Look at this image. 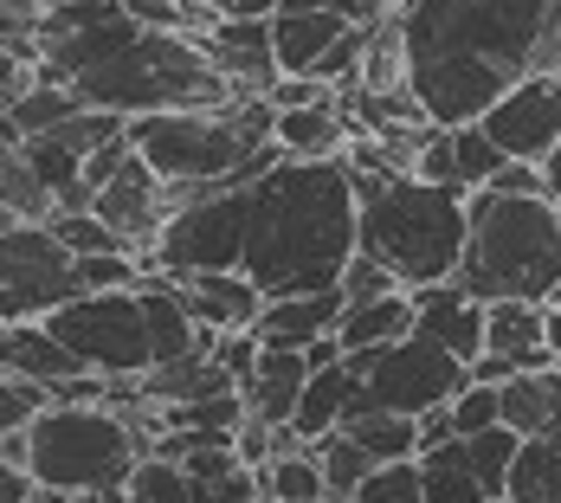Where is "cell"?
Here are the masks:
<instances>
[{"instance_id":"cell-1","label":"cell","mask_w":561,"mask_h":503,"mask_svg":"<svg viewBox=\"0 0 561 503\" xmlns=\"http://www.w3.org/2000/svg\"><path fill=\"white\" fill-rule=\"evenodd\" d=\"M400 26L413 98L439 129L484 123L523 78L561 65V0H413Z\"/></svg>"},{"instance_id":"cell-2","label":"cell","mask_w":561,"mask_h":503,"mask_svg":"<svg viewBox=\"0 0 561 503\" xmlns=\"http://www.w3.org/2000/svg\"><path fill=\"white\" fill-rule=\"evenodd\" d=\"M362 252V181L348 162L284 156L252 181L245 272L265 297L336 290Z\"/></svg>"},{"instance_id":"cell-3","label":"cell","mask_w":561,"mask_h":503,"mask_svg":"<svg viewBox=\"0 0 561 503\" xmlns=\"http://www.w3.org/2000/svg\"><path fill=\"white\" fill-rule=\"evenodd\" d=\"M362 181V252H375L407 290L451 284L471 245V194L420 181L413 168L355 174Z\"/></svg>"},{"instance_id":"cell-4","label":"cell","mask_w":561,"mask_h":503,"mask_svg":"<svg viewBox=\"0 0 561 503\" xmlns=\"http://www.w3.org/2000/svg\"><path fill=\"white\" fill-rule=\"evenodd\" d=\"M458 284L484 304L523 297V304H549L561 284V201L556 194H497L478 187L471 194V245Z\"/></svg>"},{"instance_id":"cell-5","label":"cell","mask_w":561,"mask_h":503,"mask_svg":"<svg viewBox=\"0 0 561 503\" xmlns=\"http://www.w3.org/2000/svg\"><path fill=\"white\" fill-rule=\"evenodd\" d=\"M26 439H33L26 471L46 484V498H84V491H123L129 471L156 451V426L104 400H58L26 426Z\"/></svg>"},{"instance_id":"cell-6","label":"cell","mask_w":561,"mask_h":503,"mask_svg":"<svg viewBox=\"0 0 561 503\" xmlns=\"http://www.w3.org/2000/svg\"><path fill=\"white\" fill-rule=\"evenodd\" d=\"M245 232H252V187H207L174 207V220L142 252V265L174 284L207 272H245Z\"/></svg>"},{"instance_id":"cell-7","label":"cell","mask_w":561,"mask_h":503,"mask_svg":"<svg viewBox=\"0 0 561 503\" xmlns=\"http://www.w3.org/2000/svg\"><path fill=\"white\" fill-rule=\"evenodd\" d=\"M348 362L362 375V393H355L348 420L355 413H426V407H451L471 388V362H458L446 342H433L426 330L400 335V342L375 348V355H348Z\"/></svg>"},{"instance_id":"cell-8","label":"cell","mask_w":561,"mask_h":503,"mask_svg":"<svg viewBox=\"0 0 561 503\" xmlns=\"http://www.w3.org/2000/svg\"><path fill=\"white\" fill-rule=\"evenodd\" d=\"M46 330L91 368L111 381H142L156 368V342H149V317H142V290H84L71 304H58L53 317H39Z\"/></svg>"},{"instance_id":"cell-9","label":"cell","mask_w":561,"mask_h":503,"mask_svg":"<svg viewBox=\"0 0 561 503\" xmlns=\"http://www.w3.org/2000/svg\"><path fill=\"white\" fill-rule=\"evenodd\" d=\"M71 297H84V272H78V252L53 232V220H7V239H0V317L7 323H39Z\"/></svg>"},{"instance_id":"cell-10","label":"cell","mask_w":561,"mask_h":503,"mask_svg":"<svg viewBox=\"0 0 561 503\" xmlns=\"http://www.w3.org/2000/svg\"><path fill=\"white\" fill-rule=\"evenodd\" d=\"M484 129L497 136V149L510 162H549L561 149V71L523 78L510 98H497V111L484 116Z\"/></svg>"},{"instance_id":"cell-11","label":"cell","mask_w":561,"mask_h":503,"mask_svg":"<svg viewBox=\"0 0 561 503\" xmlns=\"http://www.w3.org/2000/svg\"><path fill=\"white\" fill-rule=\"evenodd\" d=\"M413 304H420V330L433 335V342H446L458 362H478L484 355V335H491V304L484 297H471L465 284H426V290H413Z\"/></svg>"},{"instance_id":"cell-12","label":"cell","mask_w":561,"mask_h":503,"mask_svg":"<svg viewBox=\"0 0 561 503\" xmlns=\"http://www.w3.org/2000/svg\"><path fill=\"white\" fill-rule=\"evenodd\" d=\"M272 142H278L284 156H297V162H342V156L355 149V123L342 111V98L330 91V98H317V104L278 111Z\"/></svg>"},{"instance_id":"cell-13","label":"cell","mask_w":561,"mask_h":503,"mask_svg":"<svg viewBox=\"0 0 561 503\" xmlns=\"http://www.w3.org/2000/svg\"><path fill=\"white\" fill-rule=\"evenodd\" d=\"M342 310H348V297L342 290H310V297H265V310H259V342L265 348H310V342H323V335H336Z\"/></svg>"},{"instance_id":"cell-14","label":"cell","mask_w":561,"mask_h":503,"mask_svg":"<svg viewBox=\"0 0 561 503\" xmlns=\"http://www.w3.org/2000/svg\"><path fill=\"white\" fill-rule=\"evenodd\" d=\"M181 304L201 330H252L259 310H265V290L252 284V272H207V278H187L181 284Z\"/></svg>"},{"instance_id":"cell-15","label":"cell","mask_w":561,"mask_h":503,"mask_svg":"<svg viewBox=\"0 0 561 503\" xmlns=\"http://www.w3.org/2000/svg\"><path fill=\"white\" fill-rule=\"evenodd\" d=\"M310 355L304 348H259V362H252V375L239 381L245 393V407L259 413V420H272V426H290L297 420V400L310 388Z\"/></svg>"},{"instance_id":"cell-16","label":"cell","mask_w":561,"mask_h":503,"mask_svg":"<svg viewBox=\"0 0 561 503\" xmlns=\"http://www.w3.org/2000/svg\"><path fill=\"white\" fill-rule=\"evenodd\" d=\"M491 355H510L523 375L529 368H556V348H549V304H523V297H497L491 304V335H484Z\"/></svg>"},{"instance_id":"cell-17","label":"cell","mask_w":561,"mask_h":503,"mask_svg":"<svg viewBox=\"0 0 561 503\" xmlns=\"http://www.w3.org/2000/svg\"><path fill=\"white\" fill-rule=\"evenodd\" d=\"M420 330V304H413V290H388V297H368V304H348L336 323V342L342 355H375V348H388L400 335Z\"/></svg>"},{"instance_id":"cell-18","label":"cell","mask_w":561,"mask_h":503,"mask_svg":"<svg viewBox=\"0 0 561 503\" xmlns=\"http://www.w3.org/2000/svg\"><path fill=\"white\" fill-rule=\"evenodd\" d=\"M348 26H355L348 13H290V7H278V13H272V39H278V71H284V78H317L323 53L336 46Z\"/></svg>"},{"instance_id":"cell-19","label":"cell","mask_w":561,"mask_h":503,"mask_svg":"<svg viewBox=\"0 0 561 503\" xmlns=\"http://www.w3.org/2000/svg\"><path fill=\"white\" fill-rule=\"evenodd\" d=\"M0 368H20V375L46 381L53 393L65 388V381H78V375H91L46 323H7V330H0Z\"/></svg>"},{"instance_id":"cell-20","label":"cell","mask_w":561,"mask_h":503,"mask_svg":"<svg viewBox=\"0 0 561 503\" xmlns=\"http://www.w3.org/2000/svg\"><path fill=\"white\" fill-rule=\"evenodd\" d=\"M355 393H362V375H355V362L342 355V362H330V368H317L310 375V388H304V400H297V433L317 446V439H330V433H342V420H348V407H355Z\"/></svg>"},{"instance_id":"cell-21","label":"cell","mask_w":561,"mask_h":503,"mask_svg":"<svg viewBox=\"0 0 561 503\" xmlns=\"http://www.w3.org/2000/svg\"><path fill=\"white\" fill-rule=\"evenodd\" d=\"M420 478H426V503H497L484 491V478H478L465 439H446V446L420 451Z\"/></svg>"},{"instance_id":"cell-22","label":"cell","mask_w":561,"mask_h":503,"mask_svg":"<svg viewBox=\"0 0 561 503\" xmlns=\"http://www.w3.org/2000/svg\"><path fill=\"white\" fill-rule=\"evenodd\" d=\"M84 111V98L71 91V84H53V78H39L26 98H13L0 123H7V142H33V136H53L58 123H71V116Z\"/></svg>"},{"instance_id":"cell-23","label":"cell","mask_w":561,"mask_h":503,"mask_svg":"<svg viewBox=\"0 0 561 503\" xmlns=\"http://www.w3.org/2000/svg\"><path fill=\"white\" fill-rule=\"evenodd\" d=\"M556 413H561V362L504 381V426H516L523 439H542Z\"/></svg>"},{"instance_id":"cell-24","label":"cell","mask_w":561,"mask_h":503,"mask_svg":"<svg viewBox=\"0 0 561 503\" xmlns=\"http://www.w3.org/2000/svg\"><path fill=\"white\" fill-rule=\"evenodd\" d=\"M342 433H355V446L368 451L375 465H400V458H420V413H355Z\"/></svg>"},{"instance_id":"cell-25","label":"cell","mask_w":561,"mask_h":503,"mask_svg":"<svg viewBox=\"0 0 561 503\" xmlns=\"http://www.w3.org/2000/svg\"><path fill=\"white\" fill-rule=\"evenodd\" d=\"M259 484H265L272 503H336L330 498V478H323L317 446H297V451H284V458H272V465L259 471Z\"/></svg>"},{"instance_id":"cell-26","label":"cell","mask_w":561,"mask_h":503,"mask_svg":"<svg viewBox=\"0 0 561 503\" xmlns=\"http://www.w3.org/2000/svg\"><path fill=\"white\" fill-rule=\"evenodd\" d=\"M510 503H561V439H523L516 471H510Z\"/></svg>"},{"instance_id":"cell-27","label":"cell","mask_w":561,"mask_h":503,"mask_svg":"<svg viewBox=\"0 0 561 503\" xmlns=\"http://www.w3.org/2000/svg\"><path fill=\"white\" fill-rule=\"evenodd\" d=\"M0 201H7V220H53L58 214L53 187L39 181V168L26 162L20 142H7V156H0Z\"/></svg>"},{"instance_id":"cell-28","label":"cell","mask_w":561,"mask_h":503,"mask_svg":"<svg viewBox=\"0 0 561 503\" xmlns=\"http://www.w3.org/2000/svg\"><path fill=\"white\" fill-rule=\"evenodd\" d=\"M129 503H201L194 491V471L181 465V458H162V451H149L136 471H129Z\"/></svg>"},{"instance_id":"cell-29","label":"cell","mask_w":561,"mask_h":503,"mask_svg":"<svg viewBox=\"0 0 561 503\" xmlns=\"http://www.w3.org/2000/svg\"><path fill=\"white\" fill-rule=\"evenodd\" d=\"M465 446H471V465H478L484 491L504 503L510 498V471H516V451H523V433H516V426H491V433H478V439H465Z\"/></svg>"},{"instance_id":"cell-30","label":"cell","mask_w":561,"mask_h":503,"mask_svg":"<svg viewBox=\"0 0 561 503\" xmlns=\"http://www.w3.org/2000/svg\"><path fill=\"white\" fill-rule=\"evenodd\" d=\"M451 149H458V181H465V194L491 187V181H497V168L510 162L504 149H497V136H491L484 123H465V129H451Z\"/></svg>"},{"instance_id":"cell-31","label":"cell","mask_w":561,"mask_h":503,"mask_svg":"<svg viewBox=\"0 0 561 503\" xmlns=\"http://www.w3.org/2000/svg\"><path fill=\"white\" fill-rule=\"evenodd\" d=\"M317 458H323V478H330V498H355L362 491V478L375 471V458L355 446V433H330V439H317Z\"/></svg>"},{"instance_id":"cell-32","label":"cell","mask_w":561,"mask_h":503,"mask_svg":"<svg viewBox=\"0 0 561 503\" xmlns=\"http://www.w3.org/2000/svg\"><path fill=\"white\" fill-rule=\"evenodd\" d=\"M46 407H58V393L46 388V381H33V375H20V368H0V433L33 426Z\"/></svg>"},{"instance_id":"cell-33","label":"cell","mask_w":561,"mask_h":503,"mask_svg":"<svg viewBox=\"0 0 561 503\" xmlns=\"http://www.w3.org/2000/svg\"><path fill=\"white\" fill-rule=\"evenodd\" d=\"M53 232L78 252V259H98V252H129V239L116 232L104 214H91V207H78V214H53Z\"/></svg>"},{"instance_id":"cell-34","label":"cell","mask_w":561,"mask_h":503,"mask_svg":"<svg viewBox=\"0 0 561 503\" xmlns=\"http://www.w3.org/2000/svg\"><path fill=\"white\" fill-rule=\"evenodd\" d=\"M362 503H426V478H420V458H400V465H375L362 478Z\"/></svg>"},{"instance_id":"cell-35","label":"cell","mask_w":561,"mask_h":503,"mask_svg":"<svg viewBox=\"0 0 561 503\" xmlns=\"http://www.w3.org/2000/svg\"><path fill=\"white\" fill-rule=\"evenodd\" d=\"M451 420H458V439H478V433L504 426V388H484V381H471V388L451 400Z\"/></svg>"},{"instance_id":"cell-36","label":"cell","mask_w":561,"mask_h":503,"mask_svg":"<svg viewBox=\"0 0 561 503\" xmlns=\"http://www.w3.org/2000/svg\"><path fill=\"white\" fill-rule=\"evenodd\" d=\"M336 290L348 297V304H368V297H388V290H407V284L393 278V272L381 265V259H375V252H355V265L342 272Z\"/></svg>"},{"instance_id":"cell-37","label":"cell","mask_w":561,"mask_h":503,"mask_svg":"<svg viewBox=\"0 0 561 503\" xmlns=\"http://www.w3.org/2000/svg\"><path fill=\"white\" fill-rule=\"evenodd\" d=\"M413 174L465 194V181H458V149H451V129H426V142H420V156H413Z\"/></svg>"},{"instance_id":"cell-38","label":"cell","mask_w":561,"mask_h":503,"mask_svg":"<svg viewBox=\"0 0 561 503\" xmlns=\"http://www.w3.org/2000/svg\"><path fill=\"white\" fill-rule=\"evenodd\" d=\"M0 503H46V484L26 465H0Z\"/></svg>"},{"instance_id":"cell-39","label":"cell","mask_w":561,"mask_h":503,"mask_svg":"<svg viewBox=\"0 0 561 503\" xmlns=\"http://www.w3.org/2000/svg\"><path fill=\"white\" fill-rule=\"evenodd\" d=\"M516 375H523V368H516L510 355H491V348L471 362V381H484V388H504V381H516Z\"/></svg>"},{"instance_id":"cell-40","label":"cell","mask_w":561,"mask_h":503,"mask_svg":"<svg viewBox=\"0 0 561 503\" xmlns=\"http://www.w3.org/2000/svg\"><path fill=\"white\" fill-rule=\"evenodd\" d=\"M420 439H426V446H446V439H458L451 407H426V413H420Z\"/></svg>"},{"instance_id":"cell-41","label":"cell","mask_w":561,"mask_h":503,"mask_svg":"<svg viewBox=\"0 0 561 503\" xmlns=\"http://www.w3.org/2000/svg\"><path fill=\"white\" fill-rule=\"evenodd\" d=\"M284 7H290V13H342L348 0H284Z\"/></svg>"},{"instance_id":"cell-42","label":"cell","mask_w":561,"mask_h":503,"mask_svg":"<svg viewBox=\"0 0 561 503\" xmlns=\"http://www.w3.org/2000/svg\"><path fill=\"white\" fill-rule=\"evenodd\" d=\"M65 503H129V491H84V498H65Z\"/></svg>"},{"instance_id":"cell-43","label":"cell","mask_w":561,"mask_h":503,"mask_svg":"<svg viewBox=\"0 0 561 503\" xmlns=\"http://www.w3.org/2000/svg\"><path fill=\"white\" fill-rule=\"evenodd\" d=\"M549 348H556V362H561V310L549 304Z\"/></svg>"},{"instance_id":"cell-44","label":"cell","mask_w":561,"mask_h":503,"mask_svg":"<svg viewBox=\"0 0 561 503\" xmlns=\"http://www.w3.org/2000/svg\"><path fill=\"white\" fill-rule=\"evenodd\" d=\"M542 168H549V187H556V201H561V149H556V156H549Z\"/></svg>"},{"instance_id":"cell-45","label":"cell","mask_w":561,"mask_h":503,"mask_svg":"<svg viewBox=\"0 0 561 503\" xmlns=\"http://www.w3.org/2000/svg\"><path fill=\"white\" fill-rule=\"evenodd\" d=\"M549 304H556V310H561V284H556V290H549Z\"/></svg>"},{"instance_id":"cell-46","label":"cell","mask_w":561,"mask_h":503,"mask_svg":"<svg viewBox=\"0 0 561 503\" xmlns=\"http://www.w3.org/2000/svg\"><path fill=\"white\" fill-rule=\"evenodd\" d=\"M342 503H362V498H342Z\"/></svg>"},{"instance_id":"cell-47","label":"cell","mask_w":561,"mask_h":503,"mask_svg":"<svg viewBox=\"0 0 561 503\" xmlns=\"http://www.w3.org/2000/svg\"><path fill=\"white\" fill-rule=\"evenodd\" d=\"M252 503H272V498H252Z\"/></svg>"},{"instance_id":"cell-48","label":"cell","mask_w":561,"mask_h":503,"mask_svg":"<svg viewBox=\"0 0 561 503\" xmlns=\"http://www.w3.org/2000/svg\"><path fill=\"white\" fill-rule=\"evenodd\" d=\"M46 503H65V498H46Z\"/></svg>"},{"instance_id":"cell-49","label":"cell","mask_w":561,"mask_h":503,"mask_svg":"<svg viewBox=\"0 0 561 503\" xmlns=\"http://www.w3.org/2000/svg\"><path fill=\"white\" fill-rule=\"evenodd\" d=\"M400 7H413V0H400Z\"/></svg>"},{"instance_id":"cell-50","label":"cell","mask_w":561,"mask_h":503,"mask_svg":"<svg viewBox=\"0 0 561 503\" xmlns=\"http://www.w3.org/2000/svg\"><path fill=\"white\" fill-rule=\"evenodd\" d=\"M556 71H561V65H556Z\"/></svg>"},{"instance_id":"cell-51","label":"cell","mask_w":561,"mask_h":503,"mask_svg":"<svg viewBox=\"0 0 561 503\" xmlns=\"http://www.w3.org/2000/svg\"><path fill=\"white\" fill-rule=\"evenodd\" d=\"M504 503H510V498H504Z\"/></svg>"}]
</instances>
